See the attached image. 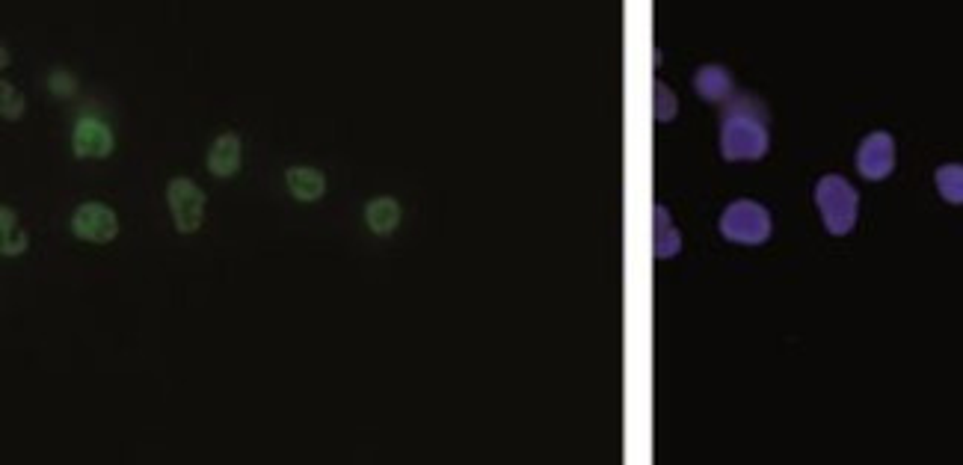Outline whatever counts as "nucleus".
Instances as JSON below:
<instances>
[{
    "mask_svg": "<svg viewBox=\"0 0 963 465\" xmlns=\"http://www.w3.org/2000/svg\"><path fill=\"white\" fill-rule=\"evenodd\" d=\"M815 205L821 211V220L827 226V232L836 234V237H845L851 234L854 223H857V205H860V196L857 190L851 187L848 178L842 175H824L815 187Z\"/></svg>",
    "mask_w": 963,
    "mask_h": 465,
    "instance_id": "f03ea898",
    "label": "nucleus"
},
{
    "mask_svg": "<svg viewBox=\"0 0 963 465\" xmlns=\"http://www.w3.org/2000/svg\"><path fill=\"white\" fill-rule=\"evenodd\" d=\"M721 234L741 246H759L771 237V217L759 202L738 199L723 211Z\"/></svg>",
    "mask_w": 963,
    "mask_h": 465,
    "instance_id": "7ed1b4c3",
    "label": "nucleus"
},
{
    "mask_svg": "<svg viewBox=\"0 0 963 465\" xmlns=\"http://www.w3.org/2000/svg\"><path fill=\"white\" fill-rule=\"evenodd\" d=\"M682 249V234L670 223V211L664 205H655V258L667 261Z\"/></svg>",
    "mask_w": 963,
    "mask_h": 465,
    "instance_id": "f8f14e48",
    "label": "nucleus"
},
{
    "mask_svg": "<svg viewBox=\"0 0 963 465\" xmlns=\"http://www.w3.org/2000/svg\"><path fill=\"white\" fill-rule=\"evenodd\" d=\"M676 110H679V101H676V95L670 92V86L661 83V80H655V119H658V122H670V119L676 116Z\"/></svg>",
    "mask_w": 963,
    "mask_h": 465,
    "instance_id": "dca6fc26",
    "label": "nucleus"
},
{
    "mask_svg": "<svg viewBox=\"0 0 963 465\" xmlns=\"http://www.w3.org/2000/svg\"><path fill=\"white\" fill-rule=\"evenodd\" d=\"M365 220H368V226H371L374 234H392L398 229V223H401V205H398V199L380 196V199L368 202Z\"/></svg>",
    "mask_w": 963,
    "mask_h": 465,
    "instance_id": "9b49d317",
    "label": "nucleus"
},
{
    "mask_svg": "<svg viewBox=\"0 0 963 465\" xmlns=\"http://www.w3.org/2000/svg\"><path fill=\"white\" fill-rule=\"evenodd\" d=\"M72 232H75L78 240H86V243H110L119 234L116 211L107 208L104 202H83L81 208L72 214Z\"/></svg>",
    "mask_w": 963,
    "mask_h": 465,
    "instance_id": "39448f33",
    "label": "nucleus"
},
{
    "mask_svg": "<svg viewBox=\"0 0 963 465\" xmlns=\"http://www.w3.org/2000/svg\"><path fill=\"white\" fill-rule=\"evenodd\" d=\"M895 169V140L886 131L869 134L857 149V172L869 181H883Z\"/></svg>",
    "mask_w": 963,
    "mask_h": 465,
    "instance_id": "423d86ee",
    "label": "nucleus"
},
{
    "mask_svg": "<svg viewBox=\"0 0 963 465\" xmlns=\"http://www.w3.org/2000/svg\"><path fill=\"white\" fill-rule=\"evenodd\" d=\"M166 202L172 211V223L181 234L199 232L202 220H205V193L202 187H196L193 178H172L166 187Z\"/></svg>",
    "mask_w": 963,
    "mask_h": 465,
    "instance_id": "20e7f679",
    "label": "nucleus"
},
{
    "mask_svg": "<svg viewBox=\"0 0 963 465\" xmlns=\"http://www.w3.org/2000/svg\"><path fill=\"white\" fill-rule=\"evenodd\" d=\"M116 140H113V131L98 122V119H81L75 125V134H72V149L75 155L83 157V160H101L113 152Z\"/></svg>",
    "mask_w": 963,
    "mask_h": 465,
    "instance_id": "0eeeda50",
    "label": "nucleus"
},
{
    "mask_svg": "<svg viewBox=\"0 0 963 465\" xmlns=\"http://www.w3.org/2000/svg\"><path fill=\"white\" fill-rule=\"evenodd\" d=\"M694 92L709 104H721L732 98V75L723 66H703L694 75Z\"/></svg>",
    "mask_w": 963,
    "mask_h": 465,
    "instance_id": "9d476101",
    "label": "nucleus"
},
{
    "mask_svg": "<svg viewBox=\"0 0 963 465\" xmlns=\"http://www.w3.org/2000/svg\"><path fill=\"white\" fill-rule=\"evenodd\" d=\"M0 220H3V240H0V249H3V255H21L24 249H27V234H24V229L18 226V214L9 208V205H3L0 208Z\"/></svg>",
    "mask_w": 963,
    "mask_h": 465,
    "instance_id": "ddd939ff",
    "label": "nucleus"
},
{
    "mask_svg": "<svg viewBox=\"0 0 963 465\" xmlns=\"http://www.w3.org/2000/svg\"><path fill=\"white\" fill-rule=\"evenodd\" d=\"M721 152L726 160H759L768 152L765 107L756 95H735L721 122Z\"/></svg>",
    "mask_w": 963,
    "mask_h": 465,
    "instance_id": "f257e3e1",
    "label": "nucleus"
},
{
    "mask_svg": "<svg viewBox=\"0 0 963 465\" xmlns=\"http://www.w3.org/2000/svg\"><path fill=\"white\" fill-rule=\"evenodd\" d=\"M0 113L6 122H15L24 116V95L12 86V83H0Z\"/></svg>",
    "mask_w": 963,
    "mask_h": 465,
    "instance_id": "2eb2a0df",
    "label": "nucleus"
},
{
    "mask_svg": "<svg viewBox=\"0 0 963 465\" xmlns=\"http://www.w3.org/2000/svg\"><path fill=\"white\" fill-rule=\"evenodd\" d=\"M48 89H51L57 98H72V95L78 92V80H75L72 72H66V69H54L51 78H48Z\"/></svg>",
    "mask_w": 963,
    "mask_h": 465,
    "instance_id": "f3484780",
    "label": "nucleus"
},
{
    "mask_svg": "<svg viewBox=\"0 0 963 465\" xmlns=\"http://www.w3.org/2000/svg\"><path fill=\"white\" fill-rule=\"evenodd\" d=\"M208 169L217 178H229L241 169V140L238 134H223L208 149Z\"/></svg>",
    "mask_w": 963,
    "mask_h": 465,
    "instance_id": "6e6552de",
    "label": "nucleus"
},
{
    "mask_svg": "<svg viewBox=\"0 0 963 465\" xmlns=\"http://www.w3.org/2000/svg\"><path fill=\"white\" fill-rule=\"evenodd\" d=\"M285 184L291 190L294 199L300 202H318L323 193H326V178L323 172L312 169V166H291L285 172Z\"/></svg>",
    "mask_w": 963,
    "mask_h": 465,
    "instance_id": "1a4fd4ad",
    "label": "nucleus"
},
{
    "mask_svg": "<svg viewBox=\"0 0 963 465\" xmlns=\"http://www.w3.org/2000/svg\"><path fill=\"white\" fill-rule=\"evenodd\" d=\"M937 181V190L946 202L952 205H963V163H946L937 169L934 175Z\"/></svg>",
    "mask_w": 963,
    "mask_h": 465,
    "instance_id": "4468645a",
    "label": "nucleus"
}]
</instances>
